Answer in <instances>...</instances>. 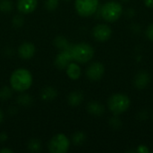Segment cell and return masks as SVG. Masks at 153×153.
<instances>
[{"mask_svg":"<svg viewBox=\"0 0 153 153\" xmlns=\"http://www.w3.org/2000/svg\"><path fill=\"white\" fill-rule=\"evenodd\" d=\"M36 53L35 45L31 42H24L18 48V56L24 60L30 59Z\"/></svg>","mask_w":153,"mask_h":153,"instance_id":"30bf717a","label":"cell"},{"mask_svg":"<svg viewBox=\"0 0 153 153\" xmlns=\"http://www.w3.org/2000/svg\"><path fill=\"white\" fill-rule=\"evenodd\" d=\"M105 74V66L100 62L91 63L86 69L85 74L90 81L97 82L100 81Z\"/></svg>","mask_w":153,"mask_h":153,"instance_id":"52a82bcc","label":"cell"},{"mask_svg":"<svg viewBox=\"0 0 153 153\" xmlns=\"http://www.w3.org/2000/svg\"><path fill=\"white\" fill-rule=\"evenodd\" d=\"M65 1H69V0H65Z\"/></svg>","mask_w":153,"mask_h":153,"instance_id":"836d02e7","label":"cell"},{"mask_svg":"<svg viewBox=\"0 0 153 153\" xmlns=\"http://www.w3.org/2000/svg\"><path fill=\"white\" fill-rule=\"evenodd\" d=\"M58 4H59L58 0H46L45 2V6L48 11H55L58 7Z\"/></svg>","mask_w":153,"mask_h":153,"instance_id":"603a6c76","label":"cell"},{"mask_svg":"<svg viewBox=\"0 0 153 153\" xmlns=\"http://www.w3.org/2000/svg\"><path fill=\"white\" fill-rule=\"evenodd\" d=\"M126 14H127V16L128 17H133L134 15V9H128L127 10V12H126Z\"/></svg>","mask_w":153,"mask_h":153,"instance_id":"f1b7e54d","label":"cell"},{"mask_svg":"<svg viewBox=\"0 0 153 153\" xmlns=\"http://www.w3.org/2000/svg\"><path fill=\"white\" fill-rule=\"evenodd\" d=\"M145 34H146V37L149 40L153 41V22L148 26V28L146 29Z\"/></svg>","mask_w":153,"mask_h":153,"instance_id":"484cf974","label":"cell"},{"mask_svg":"<svg viewBox=\"0 0 153 153\" xmlns=\"http://www.w3.org/2000/svg\"><path fill=\"white\" fill-rule=\"evenodd\" d=\"M87 111L94 117H100L104 114L105 108L100 102L93 100V101H91L88 103Z\"/></svg>","mask_w":153,"mask_h":153,"instance_id":"5bb4252c","label":"cell"},{"mask_svg":"<svg viewBox=\"0 0 153 153\" xmlns=\"http://www.w3.org/2000/svg\"><path fill=\"white\" fill-rule=\"evenodd\" d=\"M150 81H151V77L149 73L146 71H140L136 74L134 77V84L137 90H143L148 86Z\"/></svg>","mask_w":153,"mask_h":153,"instance_id":"7c38bea8","label":"cell"},{"mask_svg":"<svg viewBox=\"0 0 153 153\" xmlns=\"http://www.w3.org/2000/svg\"><path fill=\"white\" fill-rule=\"evenodd\" d=\"M13 91L11 87H3L1 90H0V99L1 100H8L12 97V94H13Z\"/></svg>","mask_w":153,"mask_h":153,"instance_id":"44dd1931","label":"cell"},{"mask_svg":"<svg viewBox=\"0 0 153 153\" xmlns=\"http://www.w3.org/2000/svg\"><path fill=\"white\" fill-rule=\"evenodd\" d=\"M100 17L108 22H115L120 19L124 13L123 6L117 1H108L99 9Z\"/></svg>","mask_w":153,"mask_h":153,"instance_id":"277c9868","label":"cell"},{"mask_svg":"<svg viewBox=\"0 0 153 153\" xmlns=\"http://www.w3.org/2000/svg\"><path fill=\"white\" fill-rule=\"evenodd\" d=\"M40 96L43 100L49 101V100H54L57 96V91L53 87H46L42 90Z\"/></svg>","mask_w":153,"mask_h":153,"instance_id":"2e32d148","label":"cell"},{"mask_svg":"<svg viewBox=\"0 0 153 153\" xmlns=\"http://www.w3.org/2000/svg\"><path fill=\"white\" fill-rule=\"evenodd\" d=\"M16 6L21 13L29 14L36 10L38 6V0H17Z\"/></svg>","mask_w":153,"mask_h":153,"instance_id":"8fae6325","label":"cell"},{"mask_svg":"<svg viewBox=\"0 0 153 153\" xmlns=\"http://www.w3.org/2000/svg\"><path fill=\"white\" fill-rule=\"evenodd\" d=\"M83 101V94L79 91H74L69 93L67 97V102L72 107H77Z\"/></svg>","mask_w":153,"mask_h":153,"instance_id":"9a60e30c","label":"cell"},{"mask_svg":"<svg viewBox=\"0 0 153 153\" xmlns=\"http://www.w3.org/2000/svg\"><path fill=\"white\" fill-rule=\"evenodd\" d=\"M13 9V2L11 0H0V11L9 13Z\"/></svg>","mask_w":153,"mask_h":153,"instance_id":"ffe728a7","label":"cell"},{"mask_svg":"<svg viewBox=\"0 0 153 153\" xmlns=\"http://www.w3.org/2000/svg\"><path fill=\"white\" fill-rule=\"evenodd\" d=\"M100 7V0H75L74 8L76 13L84 18L94 15Z\"/></svg>","mask_w":153,"mask_h":153,"instance_id":"5b68a950","label":"cell"},{"mask_svg":"<svg viewBox=\"0 0 153 153\" xmlns=\"http://www.w3.org/2000/svg\"><path fill=\"white\" fill-rule=\"evenodd\" d=\"M121 1H122V2H128L129 0H121Z\"/></svg>","mask_w":153,"mask_h":153,"instance_id":"d6a6232c","label":"cell"},{"mask_svg":"<svg viewBox=\"0 0 153 153\" xmlns=\"http://www.w3.org/2000/svg\"><path fill=\"white\" fill-rule=\"evenodd\" d=\"M17 101H18V103H20V104H22L23 106H28L32 102V99H31V97L30 95L25 94V95L19 96Z\"/></svg>","mask_w":153,"mask_h":153,"instance_id":"7402d4cb","label":"cell"},{"mask_svg":"<svg viewBox=\"0 0 153 153\" xmlns=\"http://www.w3.org/2000/svg\"><path fill=\"white\" fill-rule=\"evenodd\" d=\"M136 152L138 153H149L150 150L146 145H139L138 148L136 149Z\"/></svg>","mask_w":153,"mask_h":153,"instance_id":"4316f807","label":"cell"},{"mask_svg":"<svg viewBox=\"0 0 153 153\" xmlns=\"http://www.w3.org/2000/svg\"><path fill=\"white\" fill-rule=\"evenodd\" d=\"M33 82L31 73L25 68L15 69L10 76V86L17 92H24L28 91Z\"/></svg>","mask_w":153,"mask_h":153,"instance_id":"6da1fadb","label":"cell"},{"mask_svg":"<svg viewBox=\"0 0 153 153\" xmlns=\"http://www.w3.org/2000/svg\"><path fill=\"white\" fill-rule=\"evenodd\" d=\"M70 146V139L64 134H57L50 139L48 148V152L51 153H66Z\"/></svg>","mask_w":153,"mask_h":153,"instance_id":"8992f818","label":"cell"},{"mask_svg":"<svg viewBox=\"0 0 153 153\" xmlns=\"http://www.w3.org/2000/svg\"><path fill=\"white\" fill-rule=\"evenodd\" d=\"M41 149L40 142L37 139H31L28 143V150L31 152H39Z\"/></svg>","mask_w":153,"mask_h":153,"instance_id":"d6986e66","label":"cell"},{"mask_svg":"<svg viewBox=\"0 0 153 153\" xmlns=\"http://www.w3.org/2000/svg\"><path fill=\"white\" fill-rule=\"evenodd\" d=\"M131 106L130 98L124 93H115L108 100V110L114 116H119L126 112Z\"/></svg>","mask_w":153,"mask_h":153,"instance_id":"3957f363","label":"cell"},{"mask_svg":"<svg viewBox=\"0 0 153 153\" xmlns=\"http://www.w3.org/2000/svg\"><path fill=\"white\" fill-rule=\"evenodd\" d=\"M70 47V46H69ZM73 61L69 48L64 50H60V52L56 56L54 64L56 68L64 70L66 68V66Z\"/></svg>","mask_w":153,"mask_h":153,"instance_id":"9c48e42d","label":"cell"},{"mask_svg":"<svg viewBox=\"0 0 153 153\" xmlns=\"http://www.w3.org/2000/svg\"><path fill=\"white\" fill-rule=\"evenodd\" d=\"M86 140V135L83 132H76L72 136V142L75 145H81Z\"/></svg>","mask_w":153,"mask_h":153,"instance_id":"ac0fdd59","label":"cell"},{"mask_svg":"<svg viewBox=\"0 0 153 153\" xmlns=\"http://www.w3.org/2000/svg\"><path fill=\"white\" fill-rule=\"evenodd\" d=\"M23 22H24V20H23V18H22V16H20V15H16V16L13 19V26H15V27H21V26H22Z\"/></svg>","mask_w":153,"mask_h":153,"instance_id":"d4e9b609","label":"cell"},{"mask_svg":"<svg viewBox=\"0 0 153 153\" xmlns=\"http://www.w3.org/2000/svg\"><path fill=\"white\" fill-rule=\"evenodd\" d=\"M54 44L55 46L60 49V50H64V49H66L69 48L70 44L68 42V40L64 37V36H58L54 40Z\"/></svg>","mask_w":153,"mask_h":153,"instance_id":"e0dca14e","label":"cell"},{"mask_svg":"<svg viewBox=\"0 0 153 153\" xmlns=\"http://www.w3.org/2000/svg\"><path fill=\"white\" fill-rule=\"evenodd\" d=\"M152 118H153V116H152Z\"/></svg>","mask_w":153,"mask_h":153,"instance_id":"e575fe53","label":"cell"},{"mask_svg":"<svg viewBox=\"0 0 153 153\" xmlns=\"http://www.w3.org/2000/svg\"><path fill=\"white\" fill-rule=\"evenodd\" d=\"M65 72H66V74L67 76L73 80V81H76L78 80L81 75H82V69L79 65L78 63L74 62V61H72L65 68Z\"/></svg>","mask_w":153,"mask_h":153,"instance_id":"4fadbf2b","label":"cell"},{"mask_svg":"<svg viewBox=\"0 0 153 153\" xmlns=\"http://www.w3.org/2000/svg\"><path fill=\"white\" fill-rule=\"evenodd\" d=\"M144 4L148 8H153V0H143Z\"/></svg>","mask_w":153,"mask_h":153,"instance_id":"83f0119b","label":"cell"},{"mask_svg":"<svg viewBox=\"0 0 153 153\" xmlns=\"http://www.w3.org/2000/svg\"><path fill=\"white\" fill-rule=\"evenodd\" d=\"M3 120H4V113H3V111L0 109V124L2 123Z\"/></svg>","mask_w":153,"mask_h":153,"instance_id":"1f68e13d","label":"cell"},{"mask_svg":"<svg viewBox=\"0 0 153 153\" xmlns=\"http://www.w3.org/2000/svg\"><path fill=\"white\" fill-rule=\"evenodd\" d=\"M0 153H13V151L8 148H3L0 150Z\"/></svg>","mask_w":153,"mask_h":153,"instance_id":"4dcf8cb0","label":"cell"},{"mask_svg":"<svg viewBox=\"0 0 153 153\" xmlns=\"http://www.w3.org/2000/svg\"><path fill=\"white\" fill-rule=\"evenodd\" d=\"M112 35V29L109 25L100 23L96 25L92 30L93 38L100 42H105L110 39Z\"/></svg>","mask_w":153,"mask_h":153,"instance_id":"ba28073f","label":"cell"},{"mask_svg":"<svg viewBox=\"0 0 153 153\" xmlns=\"http://www.w3.org/2000/svg\"><path fill=\"white\" fill-rule=\"evenodd\" d=\"M109 125H110V126L113 127L114 129H118V128L121 127L122 122H121V120H120L118 117H111V118L109 119Z\"/></svg>","mask_w":153,"mask_h":153,"instance_id":"cb8c5ba5","label":"cell"},{"mask_svg":"<svg viewBox=\"0 0 153 153\" xmlns=\"http://www.w3.org/2000/svg\"><path fill=\"white\" fill-rule=\"evenodd\" d=\"M69 50L73 58V61L78 64H86L90 62L94 56L93 47L86 42H80L77 44L70 45Z\"/></svg>","mask_w":153,"mask_h":153,"instance_id":"7a4b0ae2","label":"cell"},{"mask_svg":"<svg viewBox=\"0 0 153 153\" xmlns=\"http://www.w3.org/2000/svg\"><path fill=\"white\" fill-rule=\"evenodd\" d=\"M6 139H7V134H4V133L0 134V141L1 142H4V141H6Z\"/></svg>","mask_w":153,"mask_h":153,"instance_id":"f546056e","label":"cell"}]
</instances>
